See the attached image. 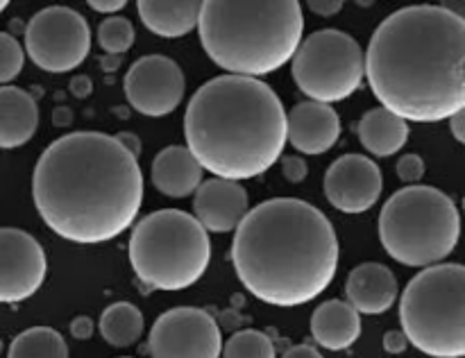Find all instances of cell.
<instances>
[{
	"mask_svg": "<svg viewBox=\"0 0 465 358\" xmlns=\"http://www.w3.org/2000/svg\"><path fill=\"white\" fill-rule=\"evenodd\" d=\"M32 198L41 220L62 238L98 245L130 229L143 204L139 159L116 136L73 131L39 157Z\"/></svg>",
	"mask_w": 465,
	"mask_h": 358,
	"instance_id": "1",
	"label": "cell"
},
{
	"mask_svg": "<svg viewBox=\"0 0 465 358\" xmlns=\"http://www.w3.org/2000/svg\"><path fill=\"white\" fill-rule=\"evenodd\" d=\"M465 21L440 5L391 14L363 54L368 84L402 121L439 122L465 109Z\"/></svg>",
	"mask_w": 465,
	"mask_h": 358,
	"instance_id": "2",
	"label": "cell"
},
{
	"mask_svg": "<svg viewBox=\"0 0 465 358\" xmlns=\"http://www.w3.org/2000/svg\"><path fill=\"white\" fill-rule=\"evenodd\" d=\"M234 231L236 275L250 295L271 306L313 302L339 270L334 225L304 199H266L250 208Z\"/></svg>",
	"mask_w": 465,
	"mask_h": 358,
	"instance_id": "3",
	"label": "cell"
},
{
	"mask_svg": "<svg viewBox=\"0 0 465 358\" xmlns=\"http://www.w3.org/2000/svg\"><path fill=\"white\" fill-rule=\"evenodd\" d=\"M184 136L203 170L218 179H252L284 154V104L262 80L213 77L186 104Z\"/></svg>",
	"mask_w": 465,
	"mask_h": 358,
	"instance_id": "4",
	"label": "cell"
},
{
	"mask_svg": "<svg viewBox=\"0 0 465 358\" xmlns=\"http://www.w3.org/2000/svg\"><path fill=\"white\" fill-rule=\"evenodd\" d=\"M198 30L207 57L227 75L254 77L280 71L302 44L304 16L298 0H207Z\"/></svg>",
	"mask_w": 465,
	"mask_h": 358,
	"instance_id": "5",
	"label": "cell"
},
{
	"mask_svg": "<svg viewBox=\"0 0 465 358\" xmlns=\"http://www.w3.org/2000/svg\"><path fill=\"white\" fill-rule=\"evenodd\" d=\"M459 234L457 204L434 186L400 189L380 213V238L386 254L409 267L439 266L454 252Z\"/></svg>",
	"mask_w": 465,
	"mask_h": 358,
	"instance_id": "6",
	"label": "cell"
},
{
	"mask_svg": "<svg viewBox=\"0 0 465 358\" xmlns=\"http://www.w3.org/2000/svg\"><path fill=\"white\" fill-rule=\"evenodd\" d=\"M127 247L134 275L154 290L189 288L212 261L209 234L180 208H162L139 220Z\"/></svg>",
	"mask_w": 465,
	"mask_h": 358,
	"instance_id": "7",
	"label": "cell"
},
{
	"mask_svg": "<svg viewBox=\"0 0 465 358\" xmlns=\"http://www.w3.org/2000/svg\"><path fill=\"white\" fill-rule=\"evenodd\" d=\"M409 343L431 358L465 356V267L439 263L418 272L400 299Z\"/></svg>",
	"mask_w": 465,
	"mask_h": 358,
	"instance_id": "8",
	"label": "cell"
},
{
	"mask_svg": "<svg viewBox=\"0 0 465 358\" xmlns=\"http://www.w3.org/2000/svg\"><path fill=\"white\" fill-rule=\"evenodd\" d=\"M291 63L298 89L321 104L350 98L366 77L361 45L341 30L313 32L298 45Z\"/></svg>",
	"mask_w": 465,
	"mask_h": 358,
	"instance_id": "9",
	"label": "cell"
},
{
	"mask_svg": "<svg viewBox=\"0 0 465 358\" xmlns=\"http://www.w3.org/2000/svg\"><path fill=\"white\" fill-rule=\"evenodd\" d=\"M91 50L86 18L73 7H45L25 27V53L48 73H68L80 66Z\"/></svg>",
	"mask_w": 465,
	"mask_h": 358,
	"instance_id": "10",
	"label": "cell"
},
{
	"mask_svg": "<svg viewBox=\"0 0 465 358\" xmlns=\"http://www.w3.org/2000/svg\"><path fill=\"white\" fill-rule=\"evenodd\" d=\"M148 349L153 358H221L223 335L207 311L177 306L154 320Z\"/></svg>",
	"mask_w": 465,
	"mask_h": 358,
	"instance_id": "11",
	"label": "cell"
},
{
	"mask_svg": "<svg viewBox=\"0 0 465 358\" xmlns=\"http://www.w3.org/2000/svg\"><path fill=\"white\" fill-rule=\"evenodd\" d=\"M184 73L163 54H145L136 59L125 75L127 102L134 111L162 118L175 111L184 98Z\"/></svg>",
	"mask_w": 465,
	"mask_h": 358,
	"instance_id": "12",
	"label": "cell"
},
{
	"mask_svg": "<svg viewBox=\"0 0 465 358\" xmlns=\"http://www.w3.org/2000/svg\"><path fill=\"white\" fill-rule=\"evenodd\" d=\"M48 272L45 252L35 236L0 227V302L18 304L41 288Z\"/></svg>",
	"mask_w": 465,
	"mask_h": 358,
	"instance_id": "13",
	"label": "cell"
},
{
	"mask_svg": "<svg viewBox=\"0 0 465 358\" xmlns=\"http://www.w3.org/2000/svg\"><path fill=\"white\" fill-rule=\"evenodd\" d=\"M384 179L371 157L345 154L325 172V195L334 208L343 213H363L380 199Z\"/></svg>",
	"mask_w": 465,
	"mask_h": 358,
	"instance_id": "14",
	"label": "cell"
},
{
	"mask_svg": "<svg viewBox=\"0 0 465 358\" xmlns=\"http://www.w3.org/2000/svg\"><path fill=\"white\" fill-rule=\"evenodd\" d=\"M248 193L239 181L213 179L203 181L195 190L193 213L204 231L227 234L241 225L248 213Z\"/></svg>",
	"mask_w": 465,
	"mask_h": 358,
	"instance_id": "15",
	"label": "cell"
},
{
	"mask_svg": "<svg viewBox=\"0 0 465 358\" xmlns=\"http://www.w3.org/2000/svg\"><path fill=\"white\" fill-rule=\"evenodd\" d=\"M341 136V118L331 104L300 102L286 116V140L302 154H325Z\"/></svg>",
	"mask_w": 465,
	"mask_h": 358,
	"instance_id": "16",
	"label": "cell"
},
{
	"mask_svg": "<svg viewBox=\"0 0 465 358\" xmlns=\"http://www.w3.org/2000/svg\"><path fill=\"white\" fill-rule=\"evenodd\" d=\"M345 295L359 315H381L398 297V279L384 263H361L348 275Z\"/></svg>",
	"mask_w": 465,
	"mask_h": 358,
	"instance_id": "17",
	"label": "cell"
},
{
	"mask_svg": "<svg viewBox=\"0 0 465 358\" xmlns=\"http://www.w3.org/2000/svg\"><path fill=\"white\" fill-rule=\"evenodd\" d=\"M203 168L184 145L163 148L150 166L153 184L168 198H186L203 184Z\"/></svg>",
	"mask_w": 465,
	"mask_h": 358,
	"instance_id": "18",
	"label": "cell"
},
{
	"mask_svg": "<svg viewBox=\"0 0 465 358\" xmlns=\"http://www.w3.org/2000/svg\"><path fill=\"white\" fill-rule=\"evenodd\" d=\"M39 127V107L27 91L0 86V150L25 145Z\"/></svg>",
	"mask_w": 465,
	"mask_h": 358,
	"instance_id": "19",
	"label": "cell"
},
{
	"mask_svg": "<svg viewBox=\"0 0 465 358\" xmlns=\"http://www.w3.org/2000/svg\"><path fill=\"white\" fill-rule=\"evenodd\" d=\"M312 335L330 352L352 347L361 335V315L341 299H330L316 306L312 315Z\"/></svg>",
	"mask_w": 465,
	"mask_h": 358,
	"instance_id": "20",
	"label": "cell"
},
{
	"mask_svg": "<svg viewBox=\"0 0 465 358\" xmlns=\"http://www.w3.org/2000/svg\"><path fill=\"white\" fill-rule=\"evenodd\" d=\"M200 0H139L136 9L153 34L163 36V39H180V36L189 34L193 27H198L200 16Z\"/></svg>",
	"mask_w": 465,
	"mask_h": 358,
	"instance_id": "21",
	"label": "cell"
},
{
	"mask_svg": "<svg viewBox=\"0 0 465 358\" xmlns=\"http://www.w3.org/2000/svg\"><path fill=\"white\" fill-rule=\"evenodd\" d=\"M359 139L363 148L375 157H393L395 152L404 148L409 139L407 121L391 113L389 109L377 107L361 116L357 125Z\"/></svg>",
	"mask_w": 465,
	"mask_h": 358,
	"instance_id": "22",
	"label": "cell"
},
{
	"mask_svg": "<svg viewBox=\"0 0 465 358\" xmlns=\"http://www.w3.org/2000/svg\"><path fill=\"white\" fill-rule=\"evenodd\" d=\"M100 334L112 347H130L143 334V313L130 302H114L100 315Z\"/></svg>",
	"mask_w": 465,
	"mask_h": 358,
	"instance_id": "23",
	"label": "cell"
},
{
	"mask_svg": "<svg viewBox=\"0 0 465 358\" xmlns=\"http://www.w3.org/2000/svg\"><path fill=\"white\" fill-rule=\"evenodd\" d=\"M7 358H68V347L59 331L32 326L12 340Z\"/></svg>",
	"mask_w": 465,
	"mask_h": 358,
	"instance_id": "24",
	"label": "cell"
},
{
	"mask_svg": "<svg viewBox=\"0 0 465 358\" xmlns=\"http://www.w3.org/2000/svg\"><path fill=\"white\" fill-rule=\"evenodd\" d=\"M221 358H275V344L263 331H236L221 349Z\"/></svg>",
	"mask_w": 465,
	"mask_h": 358,
	"instance_id": "25",
	"label": "cell"
},
{
	"mask_svg": "<svg viewBox=\"0 0 465 358\" xmlns=\"http://www.w3.org/2000/svg\"><path fill=\"white\" fill-rule=\"evenodd\" d=\"M98 44L104 53L123 54L134 45V25L125 16H109L98 27Z\"/></svg>",
	"mask_w": 465,
	"mask_h": 358,
	"instance_id": "26",
	"label": "cell"
},
{
	"mask_svg": "<svg viewBox=\"0 0 465 358\" xmlns=\"http://www.w3.org/2000/svg\"><path fill=\"white\" fill-rule=\"evenodd\" d=\"M23 62H25V53L21 44L7 32H0V84L16 80L18 73L23 71Z\"/></svg>",
	"mask_w": 465,
	"mask_h": 358,
	"instance_id": "27",
	"label": "cell"
},
{
	"mask_svg": "<svg viewBox=\"0 0 465 358\" xmlns=\"http://www.w3.org/2000/svg\"><path fill=\"white\" fill-rule=\"evenodd\" d=\"M398 177L409 186L418 184L425 177V161L418 154H404L398 161Z\"/></svg>",
	"mask_w": 465,
	"mask_h": 358,
	"instance_id": "28",
	"label": "cell"
},
{
	"mask_svg": "<svg viewBox=\"0 0 465 358\" xmlns=\"http://www.w3.org/2000/svg\"><path fill=\"white\" fill-rule=\"evenodd\" d=\"M282 159V175L291 184H300L307 179L309 166L302 157H280Z\"/></svg>",
	"mask_w": 465,
	"mask_h": 358,
	"instance_id": "29",
	"label": "cell"
},
{
	"mask_svg": "<svg viewBox=\"0 0 465 358\" xmlns=\"http://www.w3.org/2000/svg\"><path fill=\"white\" fill-rule=\"evenodd\" d=\"M407 347H409V340L402 331H389V334L384 335V349L389 353H393V356L395 353H402Z\"/></svg>",
	"mask_w": 465,
	"mask_h": 358,
	"instance_id": "30",
	"label": "cell"
},
{
	"mask_svg": "<svg viewBox=\"0 0 465 358\" xmlns=\"http://www.w3.org/2000/svg\"><path fill=\"white\" fill-rule=\"evenodd\" d=\"M71 334L73 338L77 340H89L91 335H94V322H91V317L86 315L75 317V320L71 322Z\"/></svg>",
	"mask_w": 465,
	"mask_h": 358,
	"instance_id": "31",
	"label": "cell"
},
{
	"mask_svg": "<svg viewBox=\"0 0 465 358\" xmlns=\"http://www.w3.org/2000/svg\"><path fill=\"white\" fill-rule=\"evenodd\" d=\"M309 9L316 14H321V16H334V14H339L341 9H343V3H339V0H331V3H327V0H312L309 3Z\"/></svg>",
	"mask_w": 465,
	"mask_h": 358,
	"instance_id": "32",
	"label": "cell"
},
{
	"mask_svg": "<svg viewBox=\"0 0 465 358\" xmlns=\"http://www.w3.org/2000/svg\"><path fill=\"white\" fill-rule=\"evenodd\" d=\"M125 0H89V7L100 14L121 12V9H125Z\"/></svg>",
	"mask_w": 465,
	"mask_h": 358,
	"instance_id": "33",
	"label": "cell"
},
{
	"mask_svg": "<svg viewBox=\"0 0 465 358\" xmlns=\"http://www.w3.org/2000/svg\"><path fill=\"white\" fill-rule=\"evenodd\" d=\"M282 358H322L321 352L312 344H293L291 349H286Z\"/></svg>",
	"mask_w": 465,
	"mask_h": 358,
	"instance_id": "34",
	"label": "cell"
},
{
	"mask_svg": "<svg viewBox=\"0 0 465 358\" xmlns=\"http://www.w3.org/2000/svg\"><path fill=\"white\" fill-rule=\"evenodd\" d=\"M450 121V127H452V136L457 139V143H465V131H463V125H465V109L463 111L454 113L452 118H448Z\"/></svg>",
	"mask_w": 465,
	"mask_h": 358,
	"instance_id": "35",
	"label": "cell"
},
{
	"mask_svg": "<svg viewBox=\"0 0 465 358\" xmlns=\"http://www.w3.org/2000/svg\"><path fill=\"white\" fill-rule=\"evenodd\" d=\"M116 139L121 140L123 148L130 150V152L134 154V157H139V152H141V143H139V139H136L134 134H130V131H123V134H118Z\"/></svg>",
	"mask_w": 465,
	"mask_h": 358,
	"instance_id": "36",
	"label": "cell"
},
{
	"mask_svg": "<svg viewBox=\"0 0 465 358\" xmlns=\"http://www.w3.org/2000/svg\"><path fill=\"white\" fill-rule=\"evenodd\" d=\"M71 91L77 95V98H84V95L91 93V80L89 77H75L71 84Z\"/></svg>",
	"mask_w": 465,
	"mask_h": 358,
	"instance_id": "37",
	"label": "cell"
},
{
	"mask_svg": "<svg viewBox=\"0 0 465 358\" xmlns=\"http://www.w3.org/2000/svg\"><path fill=\"white\" fill-rule=\"evenodd\" d=\"M5 7H7V3H5V0H0V12H3Z\"/></svg>",
	"mask_w": 465,
	"mask_h": 358,
	"instance_id": "38",
	"label": "cell"
},
{
	"mask_svg": "<svg viewBox=\"0 0 465 358\" xmlns=\"http://www.w3.org/2000/svg\"><path fill=\"white\" fill-rule=\"evenodd\" d=\"M0 349H3V343H0Z\"/></svg>",
	"mask_w": 465,
	"mask_h": 358,
	"instance_id": "39",
	"label": "cell"
}]
</instances>
